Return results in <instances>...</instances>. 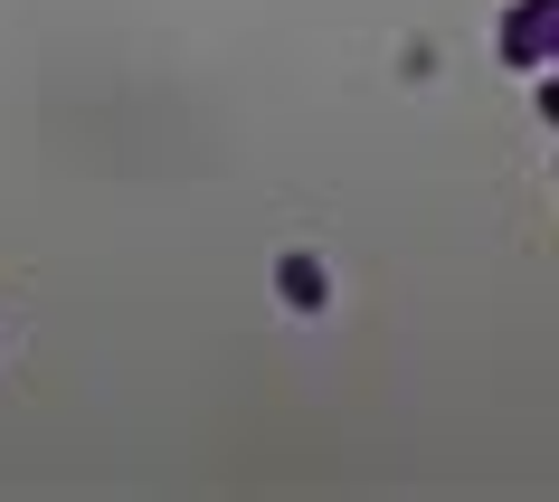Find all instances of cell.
<instances>
[{
	"mask_svg": "<svg viewBox=\"0 0 559 502\" xmlns=\"http://www.w3.org/2000/svg\"><path fill=\"white\" fill-rule=\"evenodd\" d=\"M275 303H285L295 323L332 313V266H323V256H304V247H285V256H275Z\"/></svg>",
	"mask_w": 559,
	"mask_h": 502,
	"instance_id": "cell-1",
	"label": "cell"
},
{
	"mask_svg": "<svg viewBox=\"0 0 559 502\" xmlns=\"http://www.w3.org/2000/svg\"><path fill=\"white\" fill-rule=\"evenodd\" d=\"M540 115H550V123H559V76H550V86H540Z\"/></svg>",
	"mask_w": 559,
	"mask_h": 502,
	"instance_id": "cell-2",
	"label": "cell"
}]
</instances>
